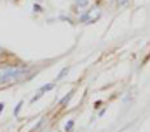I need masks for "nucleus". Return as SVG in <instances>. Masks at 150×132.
Listing matches in <instances>:
<instances>
[{
	"label": "nucleus",
	"instance_id": "obj_1",
	"mask_svg": "<svg viewBox=\"0 0 150 132\" xmlns=\"http://www.w3.org/2000/svg\"><path fill=\"white\" fill-rule=\"evenodd\" d=\"M30 73H32V70L28 66H2L0 68V85L21 80V78L28 77Z\"/></svg>",
	"mask_w": 150,
	"mask_h": 132
},
{
	"label": "nucleus",
	"instance_id": "obj_2",
	"mask_svg": "<svg viewBox=\"0 0 150 132\" xmlns=\"http://www.w3.org/2000/svg\"><path fill=\"white\" fill-rule=\"evenodd\" d=\"M100 18H101V11H100L98 7H93V9H89L84 16H80V21H82V23H86V25H89V23L98 21Z\"/></svg>",
	"mask_w": 150,
	"mask_h": 132
},
{
	"label": "nucleus",
	"instance_id": "obj_3",
	"mask_svg": "<svg viewBox=\"0 0 150 132\" xmlns=\"http://www.w3.org/2000/svg\"><path fill=\"white\" fill-rule=\"evenodd\" d=\"M72 98H74V91H72V92H68V94H67V98L61 99V101H59V104H61V106H67V104L70 103V99H72Z\"/></svg>",
	"mask_w": 150,
	"mask_h": 132
},
{
	"label": "nucleus",
	"instance_id": "obj_4",
	"mask_svg": "<svg viewBox=\"0 0 150 132\" xmlns=\"http://www.w3.org/2000/svg\"><path fill=\"white\" fill-rule=\"evenodd\" d=\"M68 71H70V68H68V66H67V68H63V70H61V71L58 73V77H56V80H63V78H65V77L68 75Z\"/></svg>",
	"mask_w": 150,
	"mask_h": 132
},
{
	"label": "nucleus",
	"instance_id": "obj_5",
	"mask_svg": "<svg viewBox=\"0 0 150 132\" xmlns=\"http://www.w3.org/2000/svg\"><path fill=\"white\" fill-rule=\"evenodd\" d=\"M52 89H54V84H45V85H42V87H40L38 91H40L42 94H45L47 91H52Z\"/></svg>",
	"mask_w": 150,
	"mask_h": 132
},
{
	"label": "nucleus",
	"instance_id": "obj_6",
	"mask_svg": "<svg viewBox=\"0 0 150 132\" xmlns=\"http://www.w3.org/2000/svg\"><path fill=\"white\" fill-rule=\"evenodd\" d=\"M75 4H77V7H79V9H84V7H87L89 0H75Z\"/></svg>",
	"mask_w": 150,
	"mask_h": 132
},
{
	"label": "nucleus",
	"instance_id": "obj_7",
	"mask_svg": "<svg viewBox=\"0 0 150 132\" xmlns=\"http://www.w3.org/2000/svg\"><path fill=\"white\" fill-rule=\"evenodd\" d=\"M74 125H75V122H74V120H68V124L65 125V132H70L72 129H74Z\"/></svg>",
	"mask_w": 150,
	"mask_h": 132
},
{
	"label": "nucleus",
	"instance_id": "obj_8",
	"mask_svg": "<svg viewBox=\"0 0 150 132\" xmlns=\"http://www.w3.org/2000/svg\"><path fill=\"white\" fill-rule=\"evenodd\" d=\"M21 108H23V101H19V103L16 104V108H14V115H19V111H21Z\"/></svg>",
	"mask_w": 150,
	"mask_h": 132
},
{
	"label": "nucleus",
	"instance_id": "obj_9",
	"mask_svg": "<svg viewBox=\"0 0 150 132\" xmlns=\"http://www.w3.org/2000/svg\"><path fill=\"white\" fill-rule=\"evenodd\" d=\"M4 111V103H0V113Z\"/></svg>",
	"mask_w": 150,
	"mask_h": 132
},
{
	"label": "nucleus",
	"instance_id": "obj_10",
	"mask_svg": "<svg viewBox=\"0 0 150 132\" xmlns=\"http://www.w3.org/2000/svg\"><path fill=\"white\" fill-rule=\"evenodd\" d=\"M119 2H120V4H126V2H127V0H119Z\"/></svg>",
	"mask_w": 150,
	"mask_h": 132
}]
</instances>
